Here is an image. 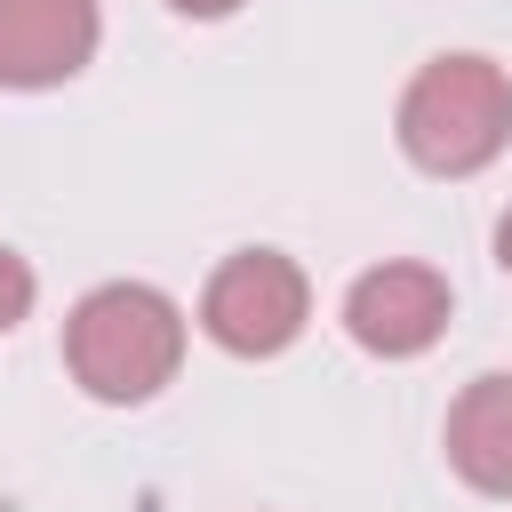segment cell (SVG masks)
Returning a JSON list of instances; mask_svg holds the SVG:
<instances>
[{"label":"cell","instance_id":"6da1fadb","mask_svg":"<svg viewBox=\"0 0 512 512\" xmlns=\"http://www.w3.org/2000/svg\"><path fill=\"white\" fill-rule=\"evenodd\" d=\"M64 360L96 400H152L184 360V312L144 280H104L72 304Z\"/></svg>","mask_w":512,"mask_h":512},{"label":"cell","instance_id":"7a4b0ae2","mask_svg":"<svg viewBox=\"0 0 512 512\" xmlns=\"http://www.w3.org/2000/svg\"><path fill=\"white\" fill-rule=\"evenodd\" d=\"M512 144V80L488 56H432L400 96V152L424 176H480Z\"/></svg>","mask_w":512,"mask_h":512},{"label":"cell","instance_id":"3957f363","mask_svg":"<svg viewBox=\"0 0 512 512\" xmlns=\"http://www.w3.org/2000/svg\"><path fill=\"white\" fill-rule=\"evenodd\" d=\"M304 312H312V288H304V272H296L280 248H240V256H224V264L208 272V296H200V328H208L224 352H240V360L288 352L296 328H304Z\"/></svg>","mask_w":512,"mask_h":512},{"label":"cell","instance_id":"277c9868","mask_svg":"<svg viewBox=\"0 0 512 512\" xmlns=\"http://www.w3.org/2000/svg\"><path fill=\"white\" fill-rule=\"evenodd\" d=\"M344 328L360 352L376 360H416L440 328H448V280L432 264H376L352 280L344 296Z\"/></svg>","mask_w":512,"mask_h":512},{"label":"cell","instance_id":"5b68a950","mask_svg":"<svg viewBox=\"0 0 512 512\" xmlns=\"http://www.w3.org/2000/svg\"><path fill=\"white\" fill-rule=\"evenodd\" d=\"M96 0H0V88H56L96 56Z\"/></svg>","mask_w":512,"mask_h":512},{"label":"cell","instance_id":"8992f818","mask_svg":"<svg viewBox=\"0 0 512 512\" xmlns=\"http://www.w3.org/2000/svg\"><path fill=\"white\" fill-rule=\"evenodd\" d=\"M448 464L480 496H512V376H472L448 408Z\"/></svg>","mask_w":512,"mask_h":512},{"label":"cell","instance_id":"52a82bcc","mask_svg":"<svg viewBox=\"0 0 512 512\" xmlns=\"http://www.w3.org/2000/svg\"><path fill=\"white\" fill-rule=\"evenodd\" d=\"M32 312V264L16 248H0V328H16Z\"/></svg>","mask_w":512,"mask_h":512},{"label":"cell","instance_id":"ba28073f","mask_svg":"<svg viewBox=\"0 0 512 512\" xmlns=\"http://www.w3.org/2000/svg\"><path fill=\"white\" fill-rule=\"evenodd\" d=\"M168 8H184V16H232L240 0H168Z\"/></svg>","mask_w":512,"mask_h":512},{"label":"cell","instance_id":"9c48e42d","mask_svg":"<svg viewBox=\"0 0 512 512\" xmlns=\"http://www.w3.org/2000/svg\"><path fill=\"white\" fill-rule=\"evenodd\" d=\"M496 264H504V272H512V216H504V224H496Z\"/></svg>","mask_w":512,"mask_h":512}]
</instances>
